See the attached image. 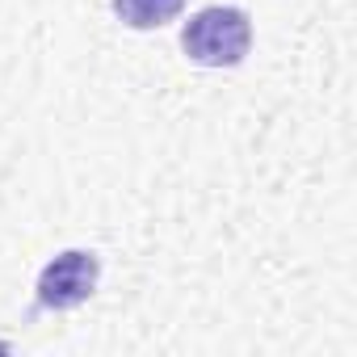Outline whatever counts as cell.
<instances>
[{
	"instance_id": "6da1fadb",
	"label": "cell",
	"mask_w": 357,
	"mask_h": 357,
	"mask_svg": "<svg viewBox=\"0 0 357 357\" xmlns=\"http://www.w3.org/2000/svg\"><path fill=\"white\" fill-rule=\"evenodd\" d=\"M252 47V22L236 5H206L181 30V51L198 68H236Z\"/></svg>"
},
{
	"instance_id": "7a4b0ae2",
	"label": "cell",
	"mask_w": 357,
	"mask_h": 357,
	"mask_svg": "<svg viewBox=\"0 0 357 357\" xmlns=\"http://www.w3.org/2000/svg\"><path fill=\"white\" fill-rule=\"evenodd\" d=\"M97 282H101V257L93 248H68V252H59L55 261L43 265L38 286H34L38 290V307H47V311H76L80 303L93 298Z\"/></svg>"
},
{
	"instance_id": "3957f363",
	"label": "cell",
	"mask_w": 357,
	"mask_h": 357,
	"mask_svg": "<svg viewBox=\"0 0 357 357\" xmlns=\"http://www.w3.org/2000/svg\"><path fill=\"white\" fill-rule=\"evenodd\" d=\"M109 9L126 30H160L172 17H181L185 0H109Z\"/></svg>"
}]
</instances>
